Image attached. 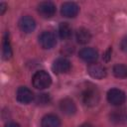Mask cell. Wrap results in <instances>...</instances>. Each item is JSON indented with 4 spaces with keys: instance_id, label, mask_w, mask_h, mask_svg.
Returning <instances> with one entry per match:
<instances>
[{
    "instance_id": "cell-15",
    "label": "cell",
    "mask_w": 127,
    "mask_h": 127,
    "mask_svg": "<svg viewBox=\"0 0 127 127\" xmlns=\"http://www.w3.org/2000/svg\"><path fill=\"white\" fill-rule=\"evenodd\" d=\"M2 55L4 60H8L12 56V49L10 46V41H9V36L6 33L3 38V49H2Z\"/></svg>"
},
{
    "instance_id": "cell-13",
    "label": "cell",
    "mask_w": 127,
    "mask_h": 127,
    "mask_svg": "<svg viewBox=\"0 0 127 127\" xmlns=\"http://www.w3.org/2000/svg\"><path fill=\"white\" fill-rule=\"evenodd\" d=\"M41 126L42 127H60L61 120L55 114H48L43 117L41 121Z\"/></svg>"
},
{
    "instance_id": "cell-18",
    "label": "cell",
    "mask_w": 127,
    "mask_h": 127,
    "mask_svg": "<svg viewBox=\"0 0 127 127\" xmlns=\"http://www.w3.org/2000/svg\"><path fill=\"white\" fill-rule=\"evenodd\" d=\"M35 101L38 105H47L51 101V96L48 93H40L36 96Z\"/></svg>"
},
{
    "instance_id": "cell-1",
    "label": "cell",
    "mask_w": 127,
    "mask_h": 127,
    "mask_svg": "<svg viewBox=\"0 0 127 127\" xmlns=\"http://www.w3.org/2000/svg\"><path fill=\"white\" fill-rule=\"evenodd\" d=\"M81 99L86 106L96 105L99 101V92L96 86L92 84H89L88 86H86L81 92Z\"/></svg>"
},
{
    "instance_id": "cell-2",
    "label": "cell",
    "mask_w": 127,
    "mask_h": 127,
    "mask_svg": "<svg viewBox=\"0 0 127 127\" xmlns=\"http://www.w3.org/2000/svg\"><path fill=\"white\" fill-rule=\"evenodd\" d=\"M32 82L35 88L37 89H45L48 88L52 83L51 75L45 70L36 71L32 77Z\"/></svg>"
},
{
    "instance_id": "cell-5",
    "label": "cell",
    "mask_w": 127,
    "mask_h": 127,
    "mask_svg": "<svg viewBox=\"0 0 127 127\" xmlns=\"http://www.w3.org/2000/svg\"><path fill=\"white\" fill-rule=\"evenodd\" d=\"M87 72L88 74L95 78V79H102L103 77L106 76L107 74V71H106V68L100 64H96V63H93V64H90L88 66H87Z\"/></svg>"
},
{
    "instance_id": "cell-21",
    "label": "cell",
    "mask_w": 127,
    "mask_h": 127,
    "mask_svg": "<svg viewBox=\"0 0 127 127\" xmlns=\"http://www.w3.org/2000/svg\"><path fill=\"white\" fill-rule=\"evenodd\" d=\"M110 55H111V48H109V49L106 51V53H105V61H106V62H108V61H109Z\"/></svg>"
},
{
    "instance_id": "cell-3",
    "label": "cell",
    "mask_w": 127,
    "mask_h": 127,
    "mask_svg": "<svg viewBox=\"0 0 127 127\" xmlns=\"http://www.w3.org/2000/svg\"><path fill=\"white\" fill-rule=\"evenodd\" d=\"M125 99H126L125 92L121 89L111 88L107 92V100L112 105H115V106L121 105L122 103H124Z\"/></svg>"
},
{
    "instance_id": "cell-7",
    "label": "cell",
    "mask_w": 127,
    "mask_h": 127,
    "mask_svg": "<svg viewBox=\"0 0 127 127\" xmlns=\"http://www.w3.org/2000/svg\"><path fill=\"white\" fill-rule=\"evenodd\" d=\"M38 12L44 18H51L56 13V5L51 1H44L38 5Z\"/></svg>"
},
{
    "instance_id": "cell-11",
    "label": "cell",
    "mask_w": 127,
    "mask_h": 127,
    "mask_svg": "<svg viewBox=\"0 0 127 127\" xmlns=\"http://www.w3.org/2000/svg\"><path fill=\"white\" fill-rule=\"evenodd\" d=\"M19 28L22 32L26 34L32 33L36 28V22L32 17L24 16L19 20Z\"/></svg>"
},
{
    "instance_id": "cell-8",
    "label": "cell",
    "mask_w": 127,
    "mask_h": 127,
    "mask_svg": "<svg viewBox=\"0 0 127 127\" xmlns=\"http://www.w3.org/2000/svg\"><path fill=\"white\" fill-rule=\"evenodd\" d=\"M79 12V7L74 2H65L62 5L61 13L64 17L66 18H73Z\"/></svg>"
},
{
    "instance_id": "cell-6",
    "label": "cell",
    "mask_w": 127,
    "mask_h": 127,
    "mask_svg": "<svg viewBox=\"0 0 127 127\" xmlns=\"http://www.w3.org/2000/svg\"><path fill=\"white\" fill-rule=\"evenodd\" d=\"M52 69L57 74L65 73L70 69V62L65 58H59L54 62Z\"/></svg>"
},
{
    "instance_id": "cell-17",
    "label": "cell",
    "mask_w": 127,
    "mask_h": 127,
    "mask_svg": "<svg viewBox=\"0 0 127 127\" xmlns=\"http://www.w3.org/2000/svg\"><path fill=\"white\" fill-rule=\"evenodd\" d=\"M113 74L118 78H126L127 77V65L125 64H115L113 66Z\"/></svg>"
},
{
    "instance_id": "cell-4",
    "label": "cell",
    "mask_w": 127,
    "mask_h": 127,
    "mask_svg": "<svg viewBox=\"0 0 127 127\" xmlns=\"http://www.w3.org/2000/svg\"><path fill=\"white\" fill-rule=\"evenodd\" d=\"M39 43L41 45V47L43 49L46 50H50L52 48H54L57 44V40H56V36L53 32L50 31H45L43 32L40 37H39Z\"/></svg>"
},
{
    "instance_id": "cell-9",
    "label": "cell",
    "mask_w": 127,
    "mask_h": 127,
    "mask_svg": "<svg viewBox=\"0 0 127 127\" xmlns=\"http://www.w3.org/2000/svg\"><path fill=\"white\" fill-rule=\"evenodd\" d=\"M78 55L81 60H83L86 63H90V64L95 63L98 59V53L93 48H82L79 51Z\"/></svg>"
},
{
    "instance_id": "cell-19",
    "label": "cell",
    "mask_w": 127,
    "mask_h": 127,
    "mask_svg": "<svg viewBox=\"0 0 127 127\" xmlns=\"http://www.w3.org/2000/svg\"><path fill=\"white\" fill-rule=\"evenodd\" d=\"M120 48L123 52L127 53V36H125L123 38V40L121 41V44H120Z\"/></svg>"
},
{
    "instance_id": "cell-10",
    "label": "cell",
    "mask_w": 127,
    "mask_h": 127,
    "mask_svg": "<svg viewBox=\"0 0 127 127\" xmlns=\"http://www.w3.org/2000/svg\"><path fill=\"white\" fill-rule=\"evenodd\" d=\"M17 100L20 103L23 104H28L30 103L33 99H34V94L32 92L31 89H29L26 86H20L17 90V94H16Z\"/></svg>"
},
{
    "instance_id": "cell-14",
    "label": "cell",
    "mask_w": 127,
    "mask_h": 127,
    "mask_svg": "<svg viewBox=\"0 0 127 127\" xmlns=\"http://www.w3.org/2000/svg\"><path fill=\"white\" fill-rule=\"evenodd\" d=\"M75 39H76L77 43L84 45V44H87L91 40V34L87 29L80 28L75 33Z\"/></svg>"
},
{
    "instance_id": "cell-16",
    "label": "cell",
    "mask_w": 127,
    "mask_h": 127,
    "mask_svg": "<svg viewBox=\"0 0 127 127\" xmlns=\"http://www.w3.org/2000/svg\"><path fill=\"white\" fill-rule=\"evenodd\" d=\"M59 35L63 40H65L71 35V27L68 23L64 22L59 25Z\"/></svg>"
},
{
    "instance_id": "cell-22",
    "label": "cell",
    "mask_w": 127,
    "mask_h": 127,
    "mask_svg": "<svg viewBox=\"0 0 127 127\" xmlns=\"http://www.w3.org/2000/svg\"><path fill=\"white\" fill-rule=\"evenodd\" d=\"M5 127H20V125L19 124H17V123H14V122H11V123H8Z\"/></svg>"
},
{
    "instance_id": "cell-12",
    "label": "cell",
    "mask_w": 127,
    "mask_h": 127,
    "mask_svg": "<svg viewBox=\"0 0 127 127\" xmlns=\"http://www.w3.org/2000/svg\"><path fill=\"white\" fill-rule=\"evenodd\" d=\"M60 109L66 115H73L76 112L75 103L70 98H64L60 102Z\"/></svg>"
},
{
    "instance_id": "cell-20",
    "label": "cell",
    "mask_w": 127,
    "mask_h": 127,
    "mask_svg": "<svg viewBox=\"0 0 127 127\" xmlns=\"http://www.w3.org/2000/svg\"><path fill=\"white\" fill-rule=\"evenodd\" d=\"M6 8H7L6 4H5L4 2H1V3H0V14H1V15H3V14H4V12H5Z\"/></svg>"
}]
</instances>
